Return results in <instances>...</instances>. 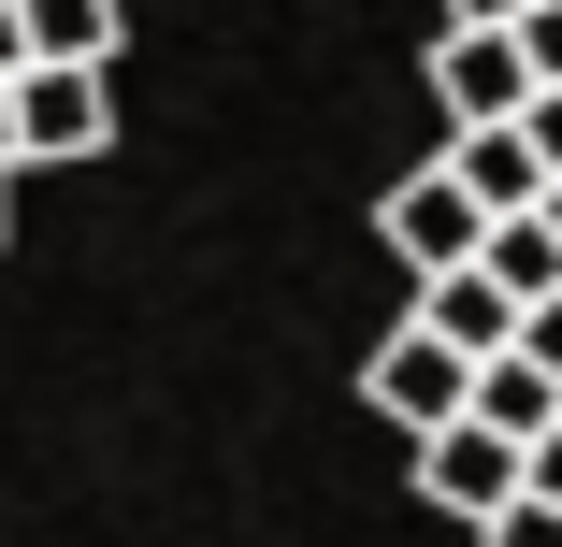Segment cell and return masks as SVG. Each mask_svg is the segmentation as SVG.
Here are the masks:
<instances>
[{
    "instance_id": "1",
    "label": "cell",
    "mask_w": 562,
    "mask_h": 547,
    "mask_svg": "<svg viewBox=\"0 0 562 547\" xmlns=\"http://www.w3.org/2000/svg\"><path fill=\"white\" fill-rule=\"evenodd\" d=\"M361 403H375L390 432H418V447H432L447 418H476V361H462V346H432L418 317H404V332H390V346L361 361Z\"/></svg>"
},
{
    "instance_id": "2",
    "label": "cell",
    "mask_w": 562,
    "mask_h": 547,
    "mask_svg": "<svg viewBox=\"0 0 562 547\" xmlns=\"http://www.w3.org/2000/svg\"><path fill=\"white\" fill-rule=\"evenodd\" d=\"M375 231H390V260H404L418 288H432V274H476V260H491V216H476V187L447 173V159L390 187V216H375Z\"/></svg>"
},
{
    "instance_id": "3",
    "label": "cell",
    "mask_w": 562,
    "mask_h": 547,
    "mask_svg": "<svg viewBox=\"0 0 562 547\" xmlns=\"http://www.w3.org/2000/svg\"><path fill=\"white\" fill-rule=\"evenodd\" d=\"M432 101L462 130H519L533 116V58H519V30H447L432 44Z\"/></svg>"
},
{
    "instance_id": "4",
    "label": "cell",
    "mask_w": 562,
    "mask_h": 547,
    "mask_svg": "<svg viewBox=\"0 0 562 547\" xmlns=\"http://www.w3.org/2000/svg\"><path fill=\"white\" fill-rule=\"evenodd\" d=\"M101 145H116V72H30L15 87V173L101 159Z\"/></svg>"
},
{
    "instance_id": "5",
    "label": "cell",
    "mask_w": 562,
    "mask_h": 547,
    "mask_svg": "<svg viewBox=\"0 0 562 547\" xmlns=\"http://www.w3.org/2000/svg\"><path fill=\"white\" fill-rule=\"evenodd\" d=\"M418 490H432L447 518H476V533H491V518H505V504L533 490V461L505 447V432H476V418H447L432 447H418Z\"/></svg>"
},
{
    "instance_id": "6",
    "label": "cell",
    "mask_w": 562,
    "mask_h": 547,
    "mask_svg": "<svg viewBox=\"0 0 562 547\" xmlns=\"http://www.w3.org/2000/svg\"><path fill=\"white\" fill-rule=\"evenodd\" d=\"M418 332H432V346H462V361L491 375V361H519V332H533V317H519L491 274H432V288H418Z\"/></svg>"
},
{
    "instance_id": "7",
    "label": "cell",
    "mask_w": 562,
    "mask_h": 547,
    "mask_svg": "<svg viewBox=\"0 0 562 547\" xmlns=\"http://www.w3.org/2000/svg\"><path fill=\"white\" fill-rule=\"evenodd\" d=\"M447 173L476 187V216H491V231L548 202V159H533V130H462V145H447Z\"/></svg>"
},
{
    "instance_id": "8",
    "label": "cell",
    "mask_w": 562,
    "mask_h": 547,
    "mask_svg": "<svg viewBox=\"0 0 562 547\" xmlns=\"http://www.w3.org/2000/svg\"><path fill=\"white\" fill-rule=\"evenodd\" d=\"M476 432H505V447L533 461L548 432H562V375H548V361H491V375H476Z\"/></svg>"
},
{
    "instance_id": "9",
    "label": "cell",
    "mask_w": 562,
    "mask_h": 547,
    "mask_svg": "<svg viewBox=\"0 0 562 547\" xmlns=\"http://www.w3.org/2000/svg\"><path fill=\"white\" fill-rule=\"evenodd\" d=\"M30 72H116V0H30Z\"/></svg>"
},
{
    "instance_id": "10",
    "label": "cell",
    "mask_w": 562,
    "mask_h": 547,
    "mask_svg": "<svg viewBox=\"0 0 562 547\" xmlns=\"http://www.w3.org/2000/svg\"><path fill=\"white\" fill-rule=\"evenodd\" d=\"M476 274H491V288H505V303L533 317V303H562V231H548V216H505Z\"/></svg>"
},
{
    "instance_id": "11",
    "label": "cell",
    "mask_w": 562,
    "mask_h": 547,
    "mask_svg": "<svg viewBox=\"0 0 562 547\" xmlns=\"http://www.w3.org/2000/svg\"><path fill=\"white\" fill-rule=\"evenodd\" d=\"M476 547H562V504H533V490H519V504H505V518H491Z\"/></svg>"
},
{
    "instance_id": "12",
    "label": "cell",
    "mask_w": 562,
    "mask_h": 547,
    "mask_svg": "<svg viewBox=\"0 0 562 547\" xmlns=\"http://www.w3.org/2000/svg\"><path fill=\"white\" fill-rule=\"evenodd\" d=\"M519 58H533V87H562V0H533V15H519Z\"/></svg>"
},
{
    "instance_id": "13",
    "label": "cell",
    "mask_w": 562,
    "mask_h": 547,
    "mask_svg": "<svg viewBox=\"0 0 562 547\" xmlns=\"http://www.w3.org/2000/svg\"><path fill=\"white\" fill-rule=\"evenodd\" d=\"M0 87H30V0H0Z\"/></svg>"
},
{
    "instance_id": "14",
    "label": "cell",
    "mask_w": 562,
    "mask_h": 547,
    "mask_svg": "<svg viewBox=\"0 0 562 547\" xmlns=\"http://www.w3.org/2000/svg\"><path fill=\"white\" fill-rule=\"evenodd\" d=\"M533 0H447V30H519Z\"/></svg>"
},
{
    "instance_id": "15",
    "label": "cell",
    "mask_w": 562,
    "mask_h": 547,
    "mask_svg": "<svg viewBox=\"0 0 562 547\" xmlns=\"http://www.w3.org/2000/svg\"><path fill=\"white\" fill-rule=\"evenodd\" d=\"M519 361H548V375H562V303H533V332H519Z\"/></svg>"
},
{
    "instance_id": "16",
    "label": "cell",
    "mask_w": 562,
    "mask_h": 547,
    "mask_svg": "<svg viewBox=\"0 0 562 547\" xmlns=\"http://www.w3.org/2000/svg\"><path fill=\"white\" fill-rule=\"evenodd\" d=\"M533 504H562V432H548V447H533Z\"/></svg>"
},
{
    "instance_id": "17",
    "label": "cell",
    "mask_w": 562,
    "mask_h": 547,
    "mask_svg": "<svg viewBox=\"0 0 562 547\" xmlns=\"http://www.w3.org/2000/svg\"><path fill=\"white\" fill-rule=\"evenodd\" d=\"M0 173H15V87H0Z\"/></svg>"
},
{
    "instance_id": "18",
    "label": "cell",
    "mask_w": 562,
    "mask_h": 547,
    "mask_svg": "<svg viewBox=\"0 0 562 547\" xmlns=\"http://www.w3.org/2000/svg\"><path fill=\"white\" fill-rule=\"evenodd\" d=\"M533 216H548V231H562V187H548V202H533Z\"/></svg>"
},
{
    "instance_id": "19",
    "label": "cell",
    "mask_w": 562,
    "mask_h": 547,
    "mask_svg": "<svg viewBox=\"0 0 562 547\" xmlns=\"http://www.w3.org/2000/svg\"><path fill=\"white\" fill-rule=\"evenodd\" d=\"M0 216H15V173H0Z\"/></svg>"
}]
</instances>
